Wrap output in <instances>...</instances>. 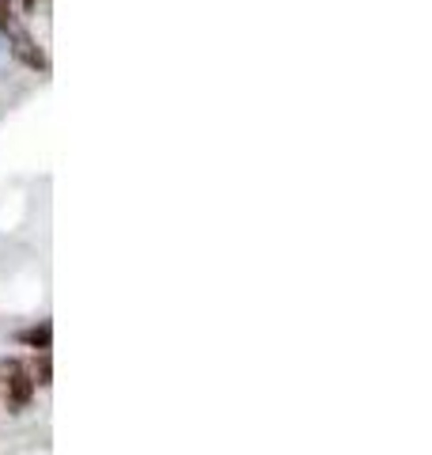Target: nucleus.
I'll return each mask as SVG.
<instances>
[{
  "instance_id": "1",
  "label": "nucleus",
  "mask_w": 432,
  "mask_h": 455,
  "mask_svg": "<svg viewBox=\"0 0 432 455\" xmlns=\"http://www.w3.org/2000/svg\"><path fill=\"white\" fill-rule=\"evenodd\" d=\"M0 391H4V406L12 410V414H23L27 406H31L35 398V376L27 372V364L8 357L0 361Z\"/></svg>"
},
{
  "instance_id": "2",
  "label": "nucleus",
  "mask_w": 432,
  "mask_h": 455,
  "mask_svg": "<svg viewBox=\"0 0 432 455\" xmlns=\"http://www.w3.org/2000/svg\"><path fill=\"white\" fill-rule=\"evenodd\" d=\"M4 35H8V50H12V57H16L20 65L35 68V73H50V57H46V50L38 46L35 35L27 31L23 23H12Z\"/></svg>"
},
{
  "instance_id": "3",
  "label": "nucleus",
  "mask_w": 432,
  "mask_h": 455,
  "mask_svg": "<svg viewBox=\"0 0 432 455\" xmlns=\"http://www.w3.org/2000/svg\"><path fill=\"white\" fill-rule=\"evenodd\" d=\"M50 323H42V326H31V331H23L20 334V341H27V346H31V349H38V353H46L50 349Z\"/></svg>"
},
{
  "instance_id": "4",
  "label": "nucleus",
  "mask_w": 432,
  "mask_h": 455,
  "mask_svg": "<svg viewBox=\"0 0 432 455\" xmlns=\"http://www.w3.org/2000/svg\"><path fill=\"white\" fill-rule=\"evenodd\" d=\"M12 23H20V8H16V0H0V31H8Z\"/></svg>"
},
{
  "instance_id": "5",
  "label": "nucleus",
  "mask_w": 432,
  "mask_h": 455,
  "mask_svg": "<svg viewBox=\"0 0 432 455\" xmlns=\"http://www.w3.org/2000/svg\"><path fill=\"white\" fill-rule=\"evenodd\" d=\"M31 376H35V383H42V387H46V383H50V353H42Z\"/></svg>"
}]
</instances>
